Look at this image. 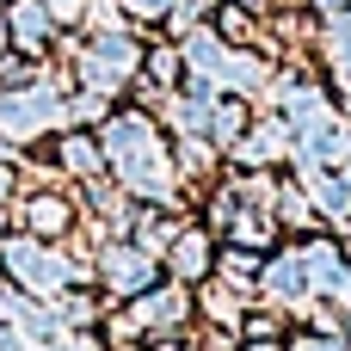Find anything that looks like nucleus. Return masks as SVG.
Listing matches in <instances>:
<instances>
[{"label":"nucleus","instance_id":"5","mask_svg":"<svg viewBox=\"0 0 351 351\" xmlns=\"http://www.w3.org/2000/svg\"><path fill=\"white\" fill-rule=\"evenodd\" d=\"M37 6H43V12H56V19H74V12H80V0H37Z\"/></svg>","mask_w":351,"mask_h":351},{"label":"nucleus","instance_id":"4","mask_svg":"<svg viewBox=\"0 0 351 351\" xmlns=\"http://www.w3.org/2000/svg\"><path fill=\"white\" fill-rule=\"evenodd\" d=\"M105 271L117 278V290H136V284H142V259H136V253H111Z\"/></svg>","mask_w":351,"mask_h":351},{"label":"nucleus","instance_id":"6","mask_svg":"<svg viewBox=\"0 0 351 351\" xmlns=\"http://www.w3.org/2000/svg\"><path fill=\"white\" fill-rule=\"evenodd\" d=\"M130 6H136V12H167L173 0H130Z\"/></svg>","mask_w":351,"mask_h":351},{"label":"nucleus","instance_id":"1","mask_svg":"<svg viewBox=\"0 0 351 351\" xmlns=\"http://www.w3.org/2000/svg\"><path fill=\"white\" fill-rule=\"evenodd\" d=\"M49 117H56V99L43 86L37 93H0V130L6 136H37Z\"/></svg>","mask_w":351,"mask_h":351},{"label":"nucleus","instance_id":"2","mask_svg":"<svg viewBox=\"0 0 351 351\" xmlns=\"http://www.w3.org/2000/svg\"><path fill=\"white\" fill-rule=\"evenodd\" d=\"M6 259H12V271H19L31 290H56V284H62V265H56L49 253L25 247V241H12V247H6Z\"/></svg>","mask_w":351,"mask_h":351},{"label":"nucleus","instance_id":"3","mask_svg":"<svg viewBox=\"0 0 351 351\" xmlns=\"http://www.w3.org/2000/svg\"><path fill=\"white\" fill-rule=\"evenodd\" d=\"M43 31H49V12H43L37 0H19V6H12V37H19L25 49H37Z\"/></svg>","mask_w":351,"mask_h":351}]
</instances>
